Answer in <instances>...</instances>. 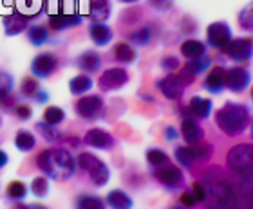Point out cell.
Listing matches in <instances>:
<instances>
[{"mask_svg": "<svg viewBox=\"0 0 253 209\" xmlns=\"http://www.w3.org/2000/svg\"><path fill=\"white\" fill-rule=\"evenodd\" d=\"M206 209H244V204L237 193L235 184L219 166H211L203 172Z\"/></svg>", "mask_w": 253, "mask_h": 209, "instance_id": "6da1fadb", "label": "cell"}, {"mask_svg": "<svg viewBox=\"0 0 253 209\" xmlns=\"http://www.w3.org/2000/svg\"><path fill=\"white\" fill-rule=\"evenodd\" d=\"M35 166L42 172V175L49 180L56 182H65L69 178L74 177L76 173V159L67 148L51 146L43 148L35 157Z\"/></svg>", "mask_w": 253, "mask_h": 209, "instance_id": "7a4b0ae2", "label": "cell"}, {"mask_svg": "<svg viewBox=\"0 0 253 209\" xmlns=\"http://www.w3.org/2000/svg\"><path fill=\"white\" fill-rule=\"evenodd\" d=\"M215 125L226 136H239L250 125V110L241 103L228 101L215 112Z\"/></svg>", "mask_w": 253, "mask_h": 209, "instance_id": "3957f363", "label": "cell"}, {"mask_svg": "<svg viewBox=\"0 0 253 209\" xmlns=\"http://www.w3.org/2000/svg\"><path fill=\"white\" fill-rule=\"evenodd\" d=\"M76 159V168H80L82 172H85L89 175L90 182L98 186V188H103L107 182H109V178H111V170L107 166L105 162L98 159L94 153L90 152H82L78 153V157H74Z\"/></svg>", "mask_w": 253, "mask_h": 209, "instance_id": "277c9868", "label": "cell"}, {"mask_svg": "<svg viewBox=\"0 0 253 209\" xmlns=\"http://www.w3.org/2000/svg\"><path fill=\"white\" fill-rule=\"evenodd\" d=\"M74 114L84 121H98L105 115V101L100 94H89V96H80L74 101Z\"/></svg>", "mask_w": 253, "mask_h": 209, "instance_id": "5b68a950", "label": "cell"}, {"mask_svg": "<svg viewBox=\"0 0 253 209\" xmlns=\"http://www.w3.org/2000/svg\"><path fill=\"white\" fill-rule=\"evenodd\" d=\"M58 69V56L53 52H40L31 60L29 72L38 79H47Z\"/></svg>", "mask_w": 253, "mask_h": 209, "instance_id": "8992f818", "label": "cell"}, {"mask_svg": "<svg viewBox=\"0 0 253 209\" xmlns=\"http://www.w3.org/2000/svg\"><path fill=\"white\" fill-rule=\"evenodd\" d=\"M154 178L159 184H163L167 189H170V191H175V189H179L185 184V175L181 172V168L174 166L170 162L165 164V166L154 168Z\"/></svg>", "mask_w": 253, "mask_h": 209, "instance_id": "52a82bcc", "label": "cell"}, {"mask_svg": "<svg viewBox=\"0 0 253 209\" xmlns=\"http://www.w3.org/2000/svg\"><path fill=\"white\" fill-rule=\"evenodd\" d=\"M128 72L122 67L107 69L105 72H101V76L98 78V87L101 92H112V90H120L128 83Z\"/></svg>", "mask_w": 253, "mask_h": 209, "instance_id": "ba28073f", "label": "cell"}, {"mask_svg": "<svg viewBox=\"0 0 253 209\" xmlns=\"http://www.w3.org/2000/svg\"><path fill=\"white\" fill-rule=\"evenodd\" d=\"M230 40H232V29L226 22H213L206 29V42L213 49L224 51Z\"/></svg>", "mask_w": 253, "mask_h": 209, "instance_id": "9c48e42d", "label": "cell"}, {"mask_svg": "<svg viewBox=\"0 0 253 209\" xmlns=\"http://www.w3.org/2000/svg\"><path fill=\"white\" fill-rule=\"evenodd\" d=\"M29 26H31V18L20 13L16 7L11 13L2 16V27H4L5 36H18L22 33H26Z\"/></svg>", "mask_w": 253, "mask_h": 209, "instance_id": "30bf717a", "label": "cell"}, {"mask_svg": "<svg viewBox=\"0 0 253 209\" xmlns=\"http://www.w3.org/2000/svg\"><path fill=\"white\" fill-rule=\"evenodd\" d=\"M158 89H159V92L167 98V100L175 101L185 94L186 83L183 81V78H181L179 74L169 72L165 78L158 79Z\"/></svg>", "mask_w": 253, "mask_h": 209, "instance_id": "8fae6325", "label": "cell"}, {"mask_svg": "<svg viewBox=\"0 0 253 209\" xmlns=\"http://www.w3.org/2000/svg\"><path fill=\"white\" fill-rule=\"evenodd\" d=\"M85 146L94 148V150H112L116 146V139L112 134H109L103 128H90L85 132L84 139H82Z\"/></svg>", "mask_w": 253, "mask_h": 209, "instance_id": "7c38bea8", "label": "cell"}, {"mask_svg": "<svg viewBox=\"0 0 253 209\" xmlns=\"http://www.w3.org/2000/svg\"><path fill=\"white\" fill-rule=\"evenodd\" d=\"M82 22H84V16L78 13H54V15H49L47 27L54 33H62L78 27Z\"/></svg>", "mask_w": 253, "mask_h": 209, "instance_id": "4fadbf2b", "label": "cell"}, {"mask_svg": "<svg viewBox=\"0 0 253 209\" xmlns=\"http://www.w3.org/2000/svg\"><path fill=\"white\" fill-rule=\"evenodd\" d=\"M235 178V188L244 204V209H253V172L233 175Z\"/></svg>", "mask_w": 253, "mask_h": 209, "instance_id": "5bb4252c", "label": "cell"}, {"mask_svg": "<svg viewBox=\"0 0 253 209\" xmlns=\"http://www.w3.org/2000/svg\"><path fill=\"white\" fill-rule=\"evenodd\" d=\"M250 72L243 67L226 69V78H224V87L232 90V92H243L250 85Z\"/></svg>", "mask_w": 253, "mask_h": 209, "instance_id": "9a60e30c", "label": "cell"}, {"mask_svg": "<svg viewBox=\"0 0 253 209\" xmlns=\"http://www.w3.org/2000/svg\"><path fill=\"white\" fill-rule=\"evenodd\" d=\"M224 52L232 58L233 62H246V60H250L253 54L252 42L246 40V38H235V40H230V43L226 45Z\"/></svg>", "mask_w": 253, "mask_h": 209, "instance_id": "2e32d148", "label": "cell"}, {"mask_svg": "<svg viewBox=\"0 0 253 209\" xmlns=\"http://www.w3.org/2000/svg\"><path fill=\"white\" fill-rule=\"evenodd\" d=\"M210 65H211V60H210V56H206V54L197 58V60H188V62L185 63L183 70L179 72V76L183 78V81H185L186 85H190L195 79V76L203 74Z\"/></svg>", "mask_w": 253, "mask_h": 209, "instance_id": "e0dca14e", "label": "cell"}, {"mask_svg": "<svg viewBox=\"0 0 253 209\" xmlns=\"http://www.w3.org/2000/svg\"><path fill=\"white\" fill-rule=\"evenodd\" d=\"M89 36L90 40L94 42V45L98 47H105L112 42L114 38V33L105 22H90L89 24Z\"/></svg>", "mask_w": 253, "mask_h": 209, "instance_id": "ac0fdd59", "label": "cell"}, {"mask_svg": "<svg viewBox=\"0 0 253 209\" xmlns=\"http://www.w3.org/2000/svg\"><path fill=\"white\" fill-rule=\"evenodd\" d=\"M181 136L186 144H195L205 139V130L199 126V123L194 117H185L181 123Z\"/></svg>", "mask_w": 253, "mask_h": 209, "instance_id": "d6986e66", "label": "cell"}, {"mask_svg": "<svg viewBox=\"0 0 253 209\" xmlns=\"http://www.w3.org/2000/svg\"><path fill=\"white\" fill-rule=\"evenodd\" d=\"M76 67L85 74H94L101 69V56L96 51H84L76 58Z\"/></svg>", "mask_w": 253, "mask_h": 209, "instance_id": "ffe728a7", "label": "cell"}, {"mask_svg": "<svg viewBox=\"0 0 253 209\" xmlns=\"http://www.w3.org/2000/svg\"><path fill=\"white\" fill-rule=\"evenodd\" d=\"M224 78H226V69L221 65L211 67L205 79V90H208L210 94H221L224 89Z\"/></svg>", "mask_w": 253, "mask_h": 209, "instance_id": "44dd1931", "label": "cell"}, {"mask_svg": "<svg viewBox=\"0 0 253 209\" xmlns=\"http://www.w3.org/2000/svg\"><path fill=\"white\" fill-rule=\"evenodd\" d=\"M87 16L92 22H105L111 16V0H89Z\"/></svg>", "mask_w": 253, "mask_h": 209, "instance_id": "7402d4cb", "label": "cell"}, {"mask_svg": "<svg viewBox=\"0 0 253 209\" xmlns=\"http://www.w3.org/2000/svg\"><path fill=\"white\" fill-rule=\"evenodd\" d=\"M26 36L31 45L42 47V45H45L51 40V33H49V27L43 26V24H31V26L27 27Z\"/></svg>", "mask_w": 253, "mask_h": 209, "instance_id": "603a6c76", "label": "cell"}, {"mask_svg": "<svg viewBox=\"0 0 253 209\" xmlns=\"http://www.w3.org/2000/svg\"><path fill=\"white\" fill-rule=\"evenodd\" d=\"M92 85H94V81L90 78V74L80 72V74H76L74 78L69 79V92L80 98V96L87 94V92L92 89Z\"/></svg>", "mask_w": 253, "mask_h": 209, "instance_id": "cb8c5ba5", "label": "cell"}, {"mask_svg": "<svg viewBox=\"0 0 253 209\" xmlns=\"http://www.w3.org/2000/svg\"><path fill=\"white\" fill-rule=\"evenodd\" d=\"M35 130L42 136L43 141H47L49 144H62L63 142V134L62 130H58V126L47 125L43 121H38L35 125Z\"/></svg>", "mask_w": 253, "mask_h": 209, "instance_id": "d4e9b609", "label": "cell"}, {"mask_svg": "<svg viewBox=\"0 0 253 209\" xmlns=\"http://www.w3.org/2000/svg\"><path fill=\"white\" fill-rule=\"evenodd\" d=\"M15 146L18 152H33L37 148V136L27 128H20L15 134Z\"/></svg>", "mask_w": 253, "mask_h": 209, "instance_id": "484cf974", "label": "cell"}, {"mask_svg": "<svg viewBox=\"0 0 253 209\" xmlns=\"http://www.w3.org/2000/svg\"><path fill=\"white\" fill-rule=\"evenodd\" d=\"M105 204L112 209H130L134 202H132L130 195H126L123 189H112L107 193Z\"/></svg>", "mask_w": 253, "mask_h": 209, "instance_id": "4316f807", "label": "cell"}, {"mask_svg": "<svg viewBox=\"0 0 253 209\" xmlns=\"http://www.w3.org/2000/svg\"><path fill=\"white\" fill-rule=\"evenodd\" d=\"M188 110L192 117H197V119H206L211 112V101L206 100V98H201V96H194L188 103Z\"/></svg>", "mask_w": 253, "mask_h": 209, "instance_id": "83f0119b", "label": "cell"}, {"mask_svg": "<svg viewBox=\"0 0 253 209\" xmlns=\"http://www.w3.org/2000/svg\"><path fill=\"white\" fill-rule=\"evenodd\" d=\"M74 209H107V204L98 195L82 193L74 199Z\"/></svg>", "mask_w": 253, "mask_h": 209, "instance_id": "f1b7e54d", "label": "cell"}, {"mask_svg": "<svg viewBox=\"0 0 253 209\" xmlns=\"http://www.w3.org/2000/svg\"><path fill=\"white\" fill-rule=\"evenodd\" d=\"M112 56H114V60H116V62L128 65V63H134V62H136L137 52H136V49L132 47L130 43L118 42L116 45H114V49H112Z\"/></svg>", "mask_w": 253, "mask_h": 209, "instance_id": "f546056e", "label": "cell"}, {"mask_svg": "<svg viewBox=\"0 0 253 209\" xmlns=\"http://www.w3.org/2000/svg\"><path fill=\"white\" fill-rule=\"evenodd\" d=\"M27 193H29V188L22 180H11L5 188V199L11 202H24L27 199Z\"/></svg>", "mask_w": 253, "mask_h": 209, "instance_id": "4dcf8cb0", "label": "cell"}, {"mask_svg": "<svg viewBox=\"0 0 253 209\" xmlns=\"http://www.w3.org/2000/svg\"><path fill=\"white\" fill-rule=\"evenodd\" d=\"M40 89H42V87H40V79L35 78L33 74L24 76L20 81V87H18L20 96L22 98H26V100H35V96L38 94V90Z\"/></svg>", "mask_w": 253, "mask_h": 209, "instance_id": "1f68e13d", "label": "cell"}, {"mask_svg": "<svg viewBox=\"0 0 253 209\" xmlns=\"http://www.w3.org/2000/svg\"><path fill=\"white\" fill-rule=\"evenodd\" d=\"M181 54L186 60H197L206 54V45L199 40H185L181 43Z\"/></svg>", "mask_w": 253, "mask_h": 209, "instance_id": "d6a6232c", "label": "cell"}, {"mask_svg": "<svg viewBox=\"0 0 253 209\" xmlns=\"http://www.w3.org/2000/svg\"><path fill=\"white\" fill-rule=\"evenodd\" d=\"M42 121L47 123V125L60 126L63 121H65V110H63L62 106H56V104H49V106H45V110H43Z\"/></svg>", "mask_w": 253, "mask_h": 209, "instance_id": "836d02e7", "label": "cell"}, {"mask_svg": "<svg viewBox=\"0 0 253 209\" xmlns=\"http://www.w3.org/2000/svg\"><path fill=\"white\" fill-rule=\"evenodd\" d=\"M29 191H31L37 199H45L49 195V178L45 175H38L29 184Z\"/></svg>", "mask_w": 253, "mask_h": 209, "instance_id": "e575fe53", "label": "cell"}, {"mask_svg": "<svg viewBox=\"0 0 253 209\" xmlns=\"http://www.w3.org/2000/svg\"><path fill=\"white\" fill-rule=\"evenodd\" d=\"M147 162L150 164L152 168H159V166H165V164H169L170 162V157L167 152H163L161 148H148L147 150Z\"/></svg>", "mask_w": 253, "mask_h": 209, "instance_id": "d590c367", "label": "cell"}, {"mask_svg": "<svg viewBox=\"0 0 253 209\" xmlns=\"http://www.w3.org/2000/svg\"><path fill=\"white\" fill-rule=\"evenodd\" d=\"M174 157L175 161H177V164L183 168H192L195 164V157L194 153H192V148L188 146H177L174 150Z\"/></svg>", "mask_w": 253, "mask_h": 209, "instance_id": "8d00e7d4", "label": "cell"}, {"mask_svg": "<svg viewBox=\"0 0 253 209\" xmlns=\"http://www.w3.org/2000/svg\"><path fill=\"white\" fill-rule=\"evenodd\" d=\"M190 148L195 157V162H205L211 157V146L208 142H195V144H190Z\"/></svg>", "mask_w": 253, "mask_h": 209, "instance_id": "74e56055", "label": "cell"}, {"mask_svg": "<svg viewBox=\"0 0 253 209\" xmlns=\"http://www.w3.org/2000/svg\"><path fill=\"white\" fill-rule=\"evenodd\" d=\"M130 42L136 43V45H148L150 40H152V29L150 27H139L137 31L130 33Z\"/></svg>", "mask_w": 253, "mask_h": 209, "instance_id": "f35d334b", "label": "cell"}, {"mask_svg": "<svg viewBox=\"0 0 253 209\" xmlns=\"http://www.w3.org/2000/svg\"><path fill=\"white\" fill-rule=\"evenodd\" d=\"M239 24H241V27H244L246 31H253V2L241 11V15H239Z\"/></svg>", "mask_w": 253, "mask_h": 209, "instance_id": "ab89813d", "label": "cell"}, {"mask_svg": "<svg viewBox=\"0 0 253 209\" xmlns=\"http://www.w3.org/2000/svg\"><path fill=\"white\" fill-rule=\"evenodd\" d=\"M13 115L18 121H29L33 117V108L27 103H16V106L13 108Z\"/></svg>", "mask_w": 253, "mask_h": 209, "instance_id": "60d3db41", "label": "cell"}, {"mask_svg": "<svg viewBox=\"0 0 253 209\" xmlns=\"http://www.w3.org/2000/svg\"><path fill=\"white\" fill-rule=\"evenodd\" d=\"M179 65H181L179 58H175V56H165L163 60H161V69L167 70V72H174V70H177Z\"/></svg>", "mask_w": 253, "mask_h": 209, "instance_id": "b9f144b4", "label": "cell"}, {"mask_svg": "<svg viewBox=\"0 0 253 209\" xmlns=\"http://www.w3.org/2000/svg\"><path fill=\"white\" fill-rule=\"evenodd\" d=\"M192 195H194V199L197 200V204L199 202H205V195H206V191H205V186H203V182H194L192 184Z\"/></svg>", "mask_w": 253, "mask_h": 209, "instance_id": "7bdbcfd3", "label": "cell"}, {"mask_svg": "<svg viewBox=\"0 0 253 209\" xmlns=\"http://www.w3.org/2000/svg\"><path fill=\"white\" fill-rule=\"evenodd\" d=\"M179 202H181L183 208H195V206H197V200L194 199L192 191H185V193H181Z\"/></svg>", "mask_w": 253, "mask_h": 209, "instance_id": "ee69618b", "label": "cell"}, {"mask_svg": "<svg viewBox=\"0 0 253 209\" xmlns=\"http://www.w3.org/2000/svg\"><path fill=\"white\" fill-rule=\"evenodd\" d=\"M174 4V0H150V5L158 11H169Z\"/></svg>", "mask_w": 253, "mask_h": 209, "instance_id": "f6af8a7d", "label": "cell"}, {"mask_svg": "<svg viewBox=\"0 0 253 209\" xmlns=\"http://www.w3.org/2000/svg\"><path fill=\"white\" fill-rule=\"evenodd\" d=\"M33 101H37V103H40V104L47 103V101H49V92H47V90L40 89V90H38V94L35 96V100H33Z\"/></svg>", "mask_w": 253, "mask_h": 209, "instance_id": "bcb514c9", "label": "cell"}, {"mask_svg": "<svg viewBox=\"0 0 253 209\" xmlns=\"http://www.w3.org/2000/svg\"><path fill=\"white\" fill-rule=\"evenodd\" d=\"M177 136H179V134H177V130H175L174 126H169V128H167V132H165V137H167L169 141H174V139H177Z\"/></svg>", "mask_w": 253, "mask_h": 209, "instance_id": "7dc6e473", "label": "cell"}, {"mask_svg": "<svg viewBox=\"0 0 253 209\" xmlns=\"http://www.w3.org/2000/svg\"><path fill=\"white\" fill-rule=\"evenodd\" d=\"M7 161H9V155H7L4 150H0V170H2V168L7 164Z\"/></svg>", "mask_w": 253, "mask_h": 209, "instance_id": "c3c4849f", "label": "cell"}, {"mask_svg": "<svg viewBox=\"0 0 253 209\" xmlns=\"http://www.w3.org/2000/svg\"><path fill=\"white\" fill-rule=\"evenodd\" d=\"M67 142L71 144V148H78L80 146V139H76V137H67Z\"/></svg>", "mask_w": 253, "mask_h": 209, "instance_id": "681fc988", "label": "cell"}, {"mask_svg": "<svg viewBox=\"0 0 253 209\" xmlns=\"http://www.w3.org/2000/svg\"><path fill=\"white\" fill-rule=\"evenodd\" d=\"M11 209H29V204H24V202H13V208Z\"/></svg>", "mask_w": 253, "mask_h": 209, "instance_id": "f907efd6", "label": "cell"}, {"mask_svg": "<svg viewBox=\"0 0 253 209\" xmlns=\"http://www.w3.org/2000/svg\"><path fill=\"white\" fill-rule=\"evenodd\" d=\"M29 209H49L47 206L43 204H38V202H35V204H29Z\"/></svg>", "mask_w": 253, "mask_h": 209, "instance_id": "816d5d0a", "label": "cell"}, {"mask_svg": "<svg viewBox=\"0 0 253 209\" xmlns=\"http://www.w3.org/2000/svg\"><path fill=\"white\" fill-rule=\"evenodd\" d=\"M122 2H125V4H134V2H137V0H122Z\"/></svg>", "mask_w": 253, "mask_h": 209, "instance_id": "f5cc1de1", "label": "cell"}, {"mask_svg": "<svg viewBox=\"0 0 253 209\" xmlns=\"http://www.w3.org/2000/svg\"><path fill=\"white\" fill-rule=\"evenodd\" d=\"M170 209H185L183 206H175V208H170Z\"/></svg>", "mask_w": 253, "mask_h": 209, "instance_id": "db71d44e", "label": "cell"}, {"mask_svg": "<svg viewBox=\"0 0 253 209\" xmlns=\"http://www.w3.org/2000/svg\"><path fill=\"white\" fill-rule=\"evenodd\" d=\"M0 126H2V115H0Z\"/></svg>", "mask_w": 253, "mask_h": 209, "instance_id": "11a10c76", "label": "cell"}, {"mask_svg": "<svg viewBox=\"0 0 253 209\" xmlns=\"http://www.w3.org/2000/svg\"><path fill=\"white\" fill-rule=\"evenodd\" d=\"M252 134H253V125H252Z\"/></svg>", "mask_w": 253, "mask_h": 209, "instance_id": "9f6ffc18", "label": "cell"}, {"mask_svg": "<svg viewBox=\"0 0 253 209\" xmlns=\"http://www.w3.org/2000/svg\"><path fill=\"white\" fill-rule=\"evenodd\" d=\"M252 98H253V90H252Z\"/></svg>", "mask_w": 253, "mask_h": 209, "instance_id": "6f0895ef", "label": "cell"}]
</instances>
